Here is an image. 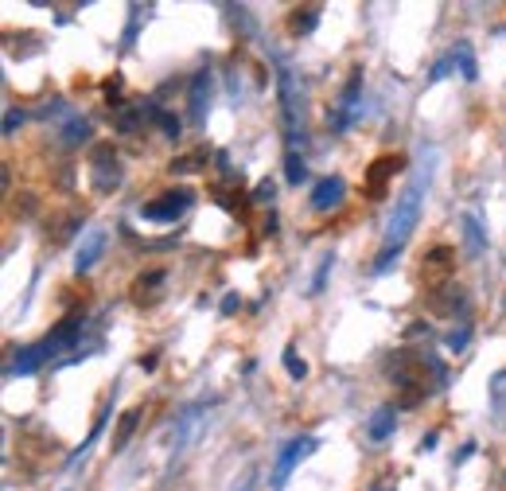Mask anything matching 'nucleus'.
Listing matches in <instances>:
<instances>
[{"mask_svg":"<svg viewBox=\"0 0 506 491\" xmlns=\"http://www.w3.org/2000/svg\"><path fill=\"white\" fill-rule=\"evenodd\" d=\"M452 66H456V59H441V63H436V66H433V82H441V78L452 71Z\"/></svg>","mask_w":506,"mask_h":491,"instance_id":"nucleus-30","label":"nucleus"},{"mask_svg":"<svg viewBox=\"0 0 506 491\" xmlns=\"http://www.w3.org/2000/svg\"><path fill=\"white\" fill-rule=\"evenodd\" d=\"M464 246H467L471 258H479V254L487 250V234H483V227L471 215H464Z\"/></svg>","mask_w":506,"mask_h":491,"instance_id":"nucleus-20","label":"nucleus"},{"mask_svg":"<svg viewBox=\"0 0 506 491\" xmlns=\"http://www.w3.org/2000/svg\"><path fill=\"white\" fill-rule=\"evenodd\" d=\"M207 109H210V71H199L187 86V114L195 125L207 121Z\"/></svg>","mask_w":506,"mask_h":491,"instance_id":"nucleus-7","label":"nucleus"},{"mask_svg":"<svg viewBox=\"0 0 506 491\" xmlns=\"http://www.w3.org/2000/svg\"><path fill=\"white\" fill-rule=\"evenodd\" d=\"M20 121H24V114H20V109H8L4 114V137H13V133L20 129Z\"/></svg>","mask_w":506,"mask_h":491,"instance_id":"nucleus-28","label":"nucleus"},{"mask_svg":"<svg viewBox=\"0 0 506 491\" xmlns=\"http://www.w3.org/2000/svg\"><path fill=\"white\" fill-rule=\"evenodd\" d=\"M13 215H16V219H31V215H36V195H31V192H20V195L13 199Z\"/></svg>","mask_w":506,"mask_h":491,"instance_id":"nucleus-25","label":"nucleus"},{"mask_svg":"<svg viewBox=\"0 0 506 491\" xmlns=\"http://www.w3.org/2000/svg\"><path fill=\"white\" fill-rule=\"evenodd\" d=\"M253 199H257V203H262V199H273V184H257V192H253Z\"/></svg>","mask_w":506,"mask_h":491,"instance_id":"nucleus-31","label":"nucleus"},{"mask_svg":"<svg viewBox=\"0 0 506 491\" xmlns=\"http://www.w3.org/2000/svg\"><path fill=\"white\" fill-rule=\"evenodd\" d=\"M358 90H363V66H355V71H351V78H347V86H343V94H339V106H335V114L328 117L335 133H343L347 125H351L355 106H358Z\"/></svg>","mask_w":506,"mask_h":491,"instance_id":"nucleus-6","label":"nucleus"},{"mask_svg":"<svg viewBox=\"0 0 506 491\" xmlns=\"http://www.w3.org/2000/svg\"><path fill=\"white\" fill-rule=\"evenodd\" d=\"M141 121H144V106H137V102H125V106L114 109V129L117 133H137Z\"/></svg>","mask_w":506,"mask_h":491,"instance_id":"nucleus-16","label":"nucleus"},{"mask_svg":"<svg viewBox=\"0 0 506 491\" xmlns=\"http://www.w3.org/2000/svg\"><path fill=\"white\" fill-rule=\"evenodd\" d=\"M467 340H471V328H459V332H452V336H448V348H452V351H464Z\"/></svg>","mask_w":506,"mask_h":491,"instance_id":"nucleus-27","label":"nucleus"},{"mask_svg":"<svg viewBox=\"0 0 506 491\" xmlns=\"http://www.w3.org/2000/svg\"><path fill=\"white\" fill-rule=\"evenodd\" d=\"M234 308H242V297H238V293H230L227 300H222V312H227V316H230Z\"/></svg>","mask_w":506,"mask_h":491,"instance_id":"nucleus-32","label":"nucleus"},{"mask_svg":"<svg viewBox=\"0 0 506 491\" xmlns=\"http://www.w3.org/2000/svg\"><path fill=\"white\" fill-rule=\"evenodd\" d=\"M149 117H152L156 125H160V129H164V133H167V137H172V141L179 137V121H176L172 114H164V109H149Z\"/></svg>","mask_w":506,"mask_h":491,"instance_id":"nucleus-26","label":"nucleus"},{"mask_svg":"<svg viewBox=\"0 0 506 491\" xmlns=\"http://www.w3.org/2000/svg\"><path fill=\"white\" fill-rule=\"evenodd\" d=\"M316 452V437H292L285 449H280V456H277V464H273V476H269V487L273 491H280L288 484V476H292V468H296L304 456H312Z\"/></svg>","mask_w":506,"mask_h":491,"instance_id":"nucleus-5","label":"nucleus"},{"mask_svg":"<svg viewBox=\"0 0 506 491\" xmlns=\"http://www.w3.org/2000/svg\"><path fill=\"white\" fill-rule=\"evenodd\" d=\"M285 371H288L292 378H304V375H308V363L300 359L296 343H288V348H285Z\"/></svg>","mask_w":506,"mask_h":491,"instance_id":"nucleus-24","label":"nucleus"},{"mask_svg":"<svg viewBox=\"0 0 506 491\" xmlns=\"http://www.w3.org/2000/svg\"><path fill=\"white\" fill-rule=\"evenodd\" d=\"M499 491H506V472H502V479H499Z\"/></svg>","mask_w":506,"mask_h":491,"instance_id":"nucleus-33","label":"nucleus"},{"mask_svg":"<svg viewBox=\"0 0 506 491\" xmlns=\"http://www.w3.org/2000/svg\"><path fill=\"white\" fill-rule=\"evenodd\" d=\"M452 59H456V66H459V74H464V82H476V78H479V66H476V55H471V43H467V39L456 43Z\"/></svg>","mask_w":506,"mask_h":491,"instance_id":"nucleus-19","label":"nucleus"},{"mask_svg":"<svg viewBox=\"0 0 506 491\" xmlns=\"http://www.w3.org/2000/svg\"><path fill=\"white\" fill-rule=\"evenodd\" d=\"M90 184L98 195H114L121 187V160L114 144H94L90 149Z\"/></svg>","mask_w":506,"mask_h":491,"instance_id":"nucleus-3","label":"nucleus"},{"mask_svg":"<svg viewBox=\"0 0 506 491\" xmlns=\"http://www.w3.org/2000/svg\"><path fill=\"white\" fill-rule=\"evenodd\" d=\"M191 203H195V192H191V187H176V192H164L160 199L144 203L141 219H149V222H176V219L187 215Z\"/></svg>","mask_w":506,"mask_h":491,"instance_id":"nucleus-4","label":"nucleus"},{"mask_svg":"<svg viewBox=\"0 0 506 491\" xmlns=\"http://www.w3.org/2000/svg\"><path fill=\"white\" fill-rule=\"evenodd\" d=\"M51 355H55V351H51L47 340L36 343V348H24V351L16 355V363L8 366V375H36L39 366H43V359H51Z\"/></svg>","mask_w":506,"mask_h":491,"instance_id":"nucleus-11","label":"nucleus"},{"mask_svg":"<svg viewBox=\"0 0 506 491\" xmlns=\"http://www.w3.org/2000/svg\"><path fill=\"white\" fill-rule=\"evenodd\" d=\"M86 137H90V121H86V117H74L71 125L63 129V144H66V149H71V144H78V141H86Z\"/></svg>","mask_w":506,"mask_h":491,"instance_id":"nucleus-23","label":"nucleus"},{"mask_svg":"<svg viewBox=\"0 0 506 491\" xmlns=\"http://www.w3.org/2000/svg\"><path fill=\"white\" fill-rule=\"evenodd\" d=\"M401 168V156H378L374 164H370V180H366V195H382L386 192V180L393 172Z\"/></svg>","mask_w":506,"mask_h":491,"instance_id":"nucleus-12","label":"nucleus"},{"mask_svg":"<svg viewBox=\"0 0 506 491\" xmlns=\"http://www.w3.org/2000/svg\"><path fill=\"white\" fill-rule=\"evenodd\" d=\"M285 180L288 184H304V180H308V164H304L296 152L285 156Z\"/></svg>","mask_w":506,"mask_h":491,"instance_id":"nucleus-21","label":"nucleus"},{"mask_svg":"<svg viewBox=\"0 0 506 491\" xmlns=\"http://www.w3.org/2000/svg\"><path fill=\"white\" fill-rule=\"evenodd\" d=\"M448 262H456L452 246H436V250L425 254V265H429V270H448Z\"/></svg>","mask_w":506,"mask_h":491,"instance_id":"nucleus-22","label":"nucleus"},{"mask_svg":"<svg viewBox=\"0 0 506 491\" xmlns=\"http://www.w3.org/2000/svg\"><path fill=\"white\" fill-rule=\"evenodd\" d=\"M343 195H347V180L343 176H328V180H320L316 187H312V207L331 211V207L343 203Z\"/></svg>","mask_w":506,"mask_h":491,"instance_id":"nucleus-9","label":"nucleus"},{"mask_svg":"<svg viewBox=\"0 0 506 491\" xmlns=\"http://www.w3.org/2000/svg\"><path fill=\"white\" fill-rule=\"evenodd\" d=\"M429 308L441 312V316H456V312L464 308V289H459V285H441L429 297Z\"/></svg>","mask_w":506,"mask_h":491,"instance_id":"nucleus-13","label":"nucleus"},{"mask_svg":"<svg viewBox=\"0 0 506 491\" xmlns=\"http://www.w3.org/2000/svg\"><path fill=\"white\" fill-rule=\"evenodd\" d=\"M390 378L405 390L401 406H417L421 398H429V363L417 359V355L409 351H398L390 359Z\"/></svg>","mask_w":506,"mask_h":491,"instance_id":"nucleus-2","label":"nucleus"},{"mask_svg":"<svg viewBox=\"0 0 506 491\" xmlns=\"http://www.w3.org/2000/svg\"><path fill=\"white\" fill-rule=\"evenodd\" d=\"M320 24V8L316 4H304V8H292L288 13V31L292 36H312Z\"/></svg>","mask_w":506,"mask_h":491,"instance_id":"nucleus-14","label":"nucleus"},{"mask_svg":"<svg viewBox=\"0 0 506 491\" xmlns=\"http://www.w3.org/2000/svg\"><path fill=\"white\" fill-rule=\"evenodd\" d=\"M101 250H106V230H90L86 238H82V246H78V254H74V270L78 273H90L98 265Z\"/></svg>","mask_w":506,"mask_h":491,"instance_id":"nucleus-10","label":"nucleus"},{"mask_svg":"<svg viewBox=\"0 0 506 491\" xmlns=\"http://www.w3.org/2000/svg\"><path fill=\"white\" fill-rule=\"evenodd\" d=\"M425 192H429V172H417L409 184H405V192L398 195V203H393V215L386 222V242H382V254L374 262V273H386L390 262L398 258L405 250V242L413 238V230H417L421 222V207H425Z\"/></svg>","mask_w":506,"mask_h":491,"instance_id":"nucleus-1","label":"nucleus"},{"mask_svg":"<svg viewBox=\"0 0 506 491\" xmlns=\"http://www.w3.org/2000/svg\"><path fill=\"white\" fill-rule=\"evenodd\" d=\"M141 414L144 409L141 406H133V409H125V414H121V421H117V433H114V452H121L129 444V437L133 433H137V421H141Z\"/></svg>","mask_w":506,"mask_h":491,"instance_id":"nucleus-17","label":"nucleus"},{"mask_svg":"<svg viewBox=\"0 0 506 491\" xmlns=\"http://www.w3.org/2000/svg\"><path fill=\"white\" fill-rule=\"evenodd\" d=\"M164 285H167V273L164 270H149L129 285V297L137 300V305H156V300L164 297Z\"/></svg>","mask_w":506,"mask_h":491,"instance_id":"nucleus-8","label":"nucleus"},{"mask_svg":"<svg viewBox=\"0 0 506 491\" xmlns=\"http://www.w3.org/2000/svg\"><path fill=\"white\" fill-rule=\"evenodd\" d=\"M331 262H335V258H331V254H328V258H323V262H320V273H316V285H312V289H316V293H320V289H323V281H328V270H331Z\"/></svg>","mask_w":506,"mask_h":491,"instance_id":"nucleus-29","label":"nucleus"},{"mask_svg":"<svg viewBox=\"0 0 506 491\" xmlns=\"http://www.w3.org/2000/svg\"><path fill=\"white\" fill-rule=\"evenodd\" d=\"M393 426H398V409H393V406L374 409V418H370V426H366L370 441H386L390 433H393Z\"/></svg>","mask_w":506,"mask_h":491,"instance_id":"nucleus-15","label":"nucleus"},{"mask_svg":"<svg viewBox=\"0 0 506 491\" xmlns=\"http://www.w3.org/2000/svg\"><path fill=\"white\" fill-rule=\"evenodd\" d=\"M167 172H179V176H191V172H207V149H195V152H184L167 164Z\"/></svg>","mask_w":506,"mask_h":491,"instance_id":"nucleus-18","label":"nucleus"}]
</instances>
